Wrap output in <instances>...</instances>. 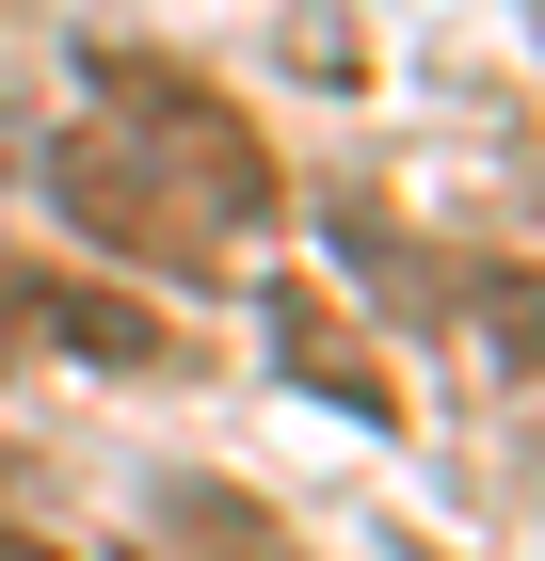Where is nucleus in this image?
Here are the masks:
<instances>
[{
	"label": "nucleus",
	"mask_w": 545,
	"mask_h": 561,
	"mask_svg": "<svg viewBox=\"0 0 545 561\" xmlns=\"http://www.w3.org/2000/svg\"><path fill=\"white\" fill-rule=\"evenodd\" d=\"M96 129L177 193V225H193L209 257L289 209V193H273V145L241 129V96H209L193 65H161V48H96Z\"/></svg>",
	"instance_id": "obj_1"
},
{
	"label": "nucleus",
	"mask_w": 545,
	"mask_h": 561,
	"mask_svg": "<svg viewBox=\"0 0 545 561\" xmlns=\"http://www.w3.org/2000/svg\"><path fill=\"white\" fill-rule=\"evenodd\" d=\"M48 193H65V225H81V241H113V257H145V273H209V241L177 225V193L128 161L113 129H65V145H48Z\"/></svg>",
	"instance_id": "obj_2"
},
{
	"label": "nucleus",
	"mask_w": 545,
	"mask_h": 561,
	"mask_svg": "<svg viewBox=\"0 0 545 561\" xmlns=\"http://www.w3.org/2000/svg\"><path fill=\"white\" fill-rule=\"evenodd\" d=\"M16 321H48V337H65V353H96V369H177V337H161L128 289H96V273H48V289H16Z\"/></svg>",
	"instance_id": "obj_3"
},
{
	"label": "nucleus",
	"mask_w": 545,
	"mask_h": 561,
	"mask_svg": "<svg viewBox=\"0 0 545 561\" xmlns=\"http://www.w3.org/2000/svg\"><path fill=\"white\" fill-rule=\"evenodd\" d=\"M161 529H177V561H289V529L257 514V497H225V481H177Z\"/></svg>",
	"instance_id": "obj_4"
},
{
	"label": "nucleus",
	"mask_w": 545,
	"mask_h": 561,
	"mask_svg": "<svg viewBox=\"0 0 545 561\" xmlns=\"http://www.w3.org/2000/svg\"><path fill=\"white\" fill-rule=\"evenodd\" d=\"M273 337H289V369H305V386H337V401H353V417H401V386H385V369H353V353L321 337V305H305V289L273 305Z\"/></svg>",
	"instance_id": "obj_5"
},
{
	"label": "nucleus",
	"mask_w": 545,
	"mask_h": 561,
	"mask_svg": "<svg viewBox=\"0 0 545 561\" xmlns=\"http://www.w3.org/2000/svg\"><path fill=\"white\" fill-rule=\"evenodd\" d=\"M481 353L498 369H545V273H498L481 289Z\"/></svg>",
	"instance_id": "obj_6"
},
{
	"label": "nucleus",
	"mask_w": 545,
	"mask_h": 561,
	"mask_svg": "<svg viewBox=\"0 0 545 561\" xmlns=\"http://www.w3.org/2000/svg\"><path fill=\"white\" fill-rule=\"evenodd\" d=\"M16 337H33V321H16V289H0V369H16Z\"/></svg>",
	"instance_id": "obj_7"
},
{
	"label": "nucleus",
	"mask_w": 545,
	"mask_h": 561,
	"mask_svg": "<svg viewBox=\"0 0 545 561\" xmlns=\"http://www.w3.org/2000/svg\"><path fill=\"white\" fill-rule=\"evenodd\" d=\"M0 561H65V546H33V529H0Z\"/></svg>",
	"instance_id": "obj_8"
}]
</instances>
